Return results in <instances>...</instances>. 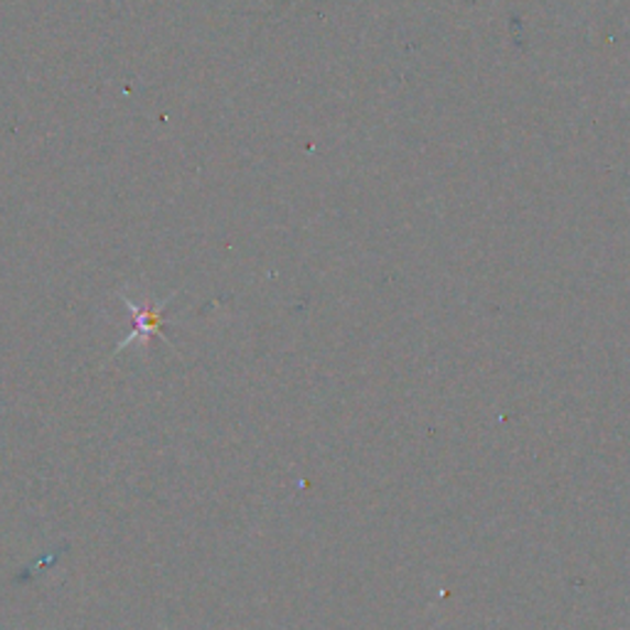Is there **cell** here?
<instances>
[{
    "label": "cell",
    "instance_id": "1",
    "mask_svg": "<svg viewBox=\"0 0 630 630\" xmlns=\"http://www.w3.org/2000/svg\"><path fill=\"white\" fill-rule=\"evenodd\" d=\"M126 306H129V311L135 315V333L131 335V338H126V343L121 345V348H126L131 340L139 338V335H151V333H161V313L153 311V308H135V303H131L129 298H126Z\"/></svg>",
    "mask_w": 630,
    "mask_h": 630
}]
</instances>
